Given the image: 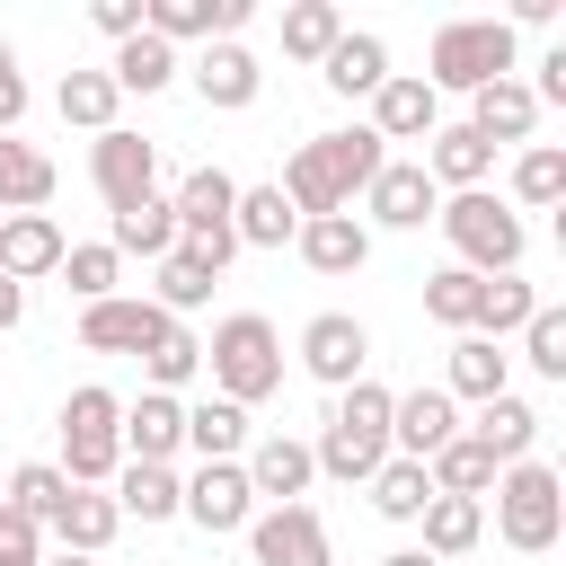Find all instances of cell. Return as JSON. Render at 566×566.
Masks as SVG:
<instances>
[{
    "label": "cell",
    "mask_w": 566,
    "mask_h": 566,
    "mask_svg": "<svg viewBox=\"0 0 566 566\" xmlns=\"http://www.w3.org/2000/svg\"><path fill=\"white\" fill-rule=\"evenodd\" d=\"M380 159H389V150H380L371 124H354V133H310V142L283 159L274 186H283V203H292L301 221H318V212H345V203L380 177Z\"/></svg>",
    "instance_id": "cell-1"
},
{
    "label": "cell",
    "mask_w": 566,
    "mask_h": 566,
    "mask_svg": "<svg viewBox=\"0 0 566 566\" xmlns=\"http://www.w3.org/2000/svg\"><path fill=\"white\" fill-rule=\"evenodd\" d=\"M310 460H318L327 478H371V469L389 460V389H380V380H345Z\"/></svg>",
    "instance_id": "cell-2"
},
{
    "label": "cell",
    "mask_w": 566,
    "mask_h": 566,
    "mask_svg": "<svg viewBox=\"0 0 566 566\" xmlns=\"http://www.w3.org/2000/svg\"><path fill=\"white\" fill-rule=\"evenodd\" d=\"M203 363H212V380H221L230 407H256L265 389H283V336H274V318H256V310H230V318L212 327Z\"/></svg>",
    "instance_id": "cell-3"
},
{
    "label": "cell",
    "mask_w": 566,
    "mask_h": 566,
    "mask_svg": "<svg viewBox=\"0 0 566 566\" xmlns=\"http://www.w3.org/2000/svg\"><path fill=\"white\" fill-rule=\"evenodd\" d=\"M124 398L115 389H71L62 398V416H53V433H62V478L71 486H97V478H115V460H124Z\"/></svg>",
    "instance_id": "cell-4"
},
{
    "label": "cell",
    "mask_w": 566,
    "mask_h": 566,
    "mask_svg": "<svg viewBox=\"0 0 566 566\" xmlns=\"http://www.w3.org/2000/svg\"><path fill=\"white\" fill-rule=\"evenodd\" d=\"M495 80H513V27L504 18H451V27H433V80L424 88H495Z\"/></svg>",
    "instance_id": "cell-5"
},
{
    "label": "cell",
    "mask_w": 566,
    "mask_h": 566,
    "mask_svg": "<svg viewBox=\"0 0 566 566\" xmlns=\"http://www.w3.org/2000/svg\"><path fill=\"white\" fill-rule=\"evenodd\" d=\"M433 221H442V239L460 248V265H469V274H513V265H522V221H513V203H495L486 186L451 195Z\"/></svg>",
    "instance_id": "cell-6"
},
{
    "label": "cell",
    "mask_w": 566,
    "mask_h": 566,
    "mask_svg": "<svg viewBox=\"0 0 566 566\" xmlns=\"http://www.w3.org/2000/svg\"><path fill=\"white\" fill-rule=\"evenodd\" d=\"M557 522H566V486H557V469H539V460L495 469V531H504L522 557L557 548Z\"/></svg>",
    "instance_id": "cell-7"
},
{
    "label": "cell",
    "mask_w": 566,
    "mask_h": 566,
    "mask_svg": "<svg viewBox=\"0 0 566 566\" xmlns=\"http://www.w3.org/2000/svg\"><path fill=\"white\" fill-rule=\"evenodd\" d=\"M230 203H239V177H230V168H186L177 195H168V212H177V248H195L212 274L239 256V239H230Z\"/></svg>",
    "instance_id": "cell-8"
},
{
    "label": "cell",
    "mask_w": 566,
    "mask_h": 566,
    "mask_svg": "<svg viewBox=\"0 0 566 566\" xmlns=\"http://www.w3.org/2000/svg\"><path fill=\"white\" fill-rule=\"evenodd\" d=\"M177 513L195 522V531H248V513H256V495H248V469L239 460H203L195 478H177Z\"/></svg>",
    "instance_id": "cell-9"
},
{
    "label": "cell",
    "mask_w": 566,
    "mask_h": 566,
    "mask_svg": "<svg viewBox=\"0 0 566 566\" xmlns=\"http://www.w3.org/2000/svg\"><path fill=\"white\" fill-rule=\"evenodd\" d=\"M88 177H97V195H106V212L115 203H142V195H159V150L142 142V133H97L88 142Z\"/></svg>",
    "instance_id": "cell-10"
},
{
    "label": "cell",
    "mask_w": 566,
    "mask_h": 566,
    "mask_svg": "<svg viewBox=\"0 0 566 566\" xmlns=\"http://www.w3.org/2000/svg\"><path fill=\"white\" fill-rule=\"evenodd\" d=\"M248 548L256 566H327V522L310 504H265L248 513Z\"/></svg>",
    "instance_id": "cell-11"
},
{
    "label": "cell",
    "mask_w": 566,
    "mask_h": 566,
    "mask_svg": "<svg viewBox=\"0 0 566 566\" xmlns=\"http://www.w3.org/2000/svg\"><path fill=\"white\" fill-rule=\"evenodd\" d=\"M159 327H168V318H159L150 301H133V292H106V301L80 310V345H88V354H142Z\"/></svg>",
    "instance_id": "cell-12"
},
{
    "label": "cell",
    "mask_w": 566,
    "mask_h": 566,
    "mask_svg": "<svg viewBox=\"0 0 566 566\" xmlns=\"http://www.w3.org/2000/svg\"><path fill=\"white\" fill-rule=\"evenodd\" d=\"M363 354H371V336H363V318H345V310H318V318L301 327V363H310L327 389L363 380Z\"/></svg>",
    "instance_id": "cell-13"
},
{
    "label": "cell",
    "mask_w": 566,
    "mask_h": 566,
    "mask_svg": "<svg viewBox=\"0 0 566 566\" xmlns=\"http://www.w3.org/2000/svg\"><path fill=\"white\" fill-rule=\"evenodd\" d=\"M451 433H460L451 389H407V398H389V451H398V460H433Z\"/></svg>",
    "instance_id": "cell-14"
},
{
    "label": "cell",
    "mask_w": 566,
    "mask_h": 566,
    "mask_svg": "<svg viewBox=\"0 0 566 566\" xmlns=\"http://www.w3.org/2000/svg\"><path fill=\"white\" fill-rule=\"evenodd\" d=\"M433 124H442V97H433L424 80L389 71V80L371 88V133H380V142H433Z\"/></svg>",
    "instance_id": "cell-15"
},
{
    "label": "cell",
    "mask_w": 566,
    "mask_h": 566,
    "mask_svg": "<svg viewBox=\"0 0 566 566\" xmlns=\"http://www.w3.org/2000/svg\"><path fill=\"white\" fill-rule=\"evenodd\" d=\"M239 18H248V0H150V9H142V35H159V44H177V35L230 44Z\"/></svg>",
    "instance_id": "cell-16"
},
{
    "label": "cell",
    "mask_w": 566,
    "mask_h": 566,
    "mask_svg": "<svg viewBox=\"0 0 566 566\" xmlns=\"http://www.w3.org/2000/svg\"><path fill=\"white\" fill-rule=\"evenodd\" d=\"M363 195H371V212H380L389 230H416L424 212H442V186H433L416 159H380V177H371Z\"/></svg>",
    "instance_id": "cell-17"
},
{
    "label": "cell",
    "mask_w": 566,
    "mask_h": 566,
    "mask_svg": "<svg viewBox=\"0 0 566 566\" xmlns=\"http://www.w3.org/2000/svg\"><path fill=\"white\" fill-rule=\"evenodd\" d=\"M531 433H539V416H531V398H478V416H469V442L495 460V469H513V460H531Z\"/></svg>",
    "instance_id": "cell-18"
},
{
    "label": "cell",
    "mask_w": 566,
    "mask_h": 566,
    "mask_svg": "<svg viewBox=\"0 0 566 566\" xmlns=\"http://www.w3.org/2000/svg\"><path fill=\"white\" fill-rule=\"evenodd\" d=\"M292 248H301L318 274H363V256H371V230H363L354 212H318V221H301V230H292Z\"/></svg>",
    "instance_id": "cell-19"
},
{
    "label": "cell",
    "mask_w": 566,
    "mask_h": 566,
    "mask_svg": "<svg viewBox=\"0 0 566 566\" xmlns=\"http://www.w3.org/2000/svg\"><path fill=\"white\" fill-rule=\"evenodd\" d=\"M115 433H124V451H133V460H159V469H168V451L186 442V407H177L168 389H142V398L124 407V424H115Z\"/></svg>",
    "instance_id": "cell-20"
},
{
    "label": "cell",
    "mask_w": 566,
    "mask_h": 566,
    "mask_svg": "<svg viewBox=\"0 0 566 566\" xmlns=\"http://www.w3.org/2000/svg\"><path fill=\"white\" fill-rule=\"evenodd\" d=\"M310 442H292V433H265L256 451H248V495H265V504H301V486H310Z\"/></svg>",
    "instance_id": "cell-21"
},
{
    "label": "cell",
    "mask_w": 566,
    "mask_h": 566,
    "mask_svg": "<svg viewBox=\"0 0 566 566\" xmlns=\"http://www.w3.org/2000/svg\"><path fill=\"white\" fill-rule=\"evenodd\" d=\"M106 248H115V256H168V248H177V212H168V195L115 203V212H106Z\"/></svg>",
    "instance_id": "cell-22"
},
{
    "label": "cell",
    "mask_w": 566,
    "mask_h": 566,
    "mask_svg": "<svg viewBox=\"0 0 566 566\" xmlns=\"http://www.w3.org/2000/svg\"><path fill=\"white\" fill-rule=\"evenodd\" d=\"M62 265V230L44 212H0V274L27 283V274H53Z\"/></svg>",
    "instance_id": "cell-23"
},
{
    "label": "cell",
    "mask_w": 566,
    "mask_h": 566,
    "mask_svg": "<svg viewBox=\"0 0 566 566\" xmlns=\"http://www.w3.org/2000/svg\"><path fill=\"white\" fill-rule=\"evenodd\" d=\"M53 203V159L18 133H0V212H44Z\"/></svg>",
    "instance_id": "cell-24"
},
{
    "label": "cell",
    "mask_w": 566,
    "mask_h": 566,
    "mask_svg": "<svg viewBox=\"0 0 566 566\" xmlns=\"http://www.w3.org/2000/svg\"><path fill=\"white\" fill-rule=\"evenodd\" d=\"M531 124H539V97L522 88V80H495V88H478V115H469V133L495 150V142H531Z\"/></svg>",
    "instance_id": "cell-25"
},
{
    "label": "cell",
    "mask_w": 566,
    "mask_h": 566,
    "mask_svg": "<svg viewBox=\"0 0 566 566\" xmlns=\"http://www.w3.org/2000/svg\"><path fill=\"white\" fill-rule=\"evenodd\" d=\"M416 168H424L433 186H460V195H469V186H478V177L495 168V150H486V142L469 133V124H433V150H424Z\"/></svg>",
    "instance_id": "cell-26"
},
{
    "label": "cell",
    "mask_w": 566,
    "mask_h": 566,
    "mask_svg": "<svg viewBox=\"0 0 566 566\" xmlns=\"http://www.w3.org/2000/svg\"><path fill=\"white\" fill-rule=\"evenodd\" d=\"M301 230V212L283 203V186H239V203H230V239L239 248H283Z\"/></svg>",
    "instance_id": "cell-27"
},
{
    "label": "cell",
    "mask_w": 566,
    "mask_h": 566,
    "mask_svg": "<svg viewBox=\"0 0 566 566\" xmlns=\"http://www.w3.org/2000/svg\"><path fill=\"white\" fill-rule=\"evenodd\" d=\"M212 283H221V274H212L195 248H168V256H159V274H150V310H159V318H186V310H203V301H212Z\"/></svg>",
    "instance_id": "cell-28"
},
{
    "label": "cell",
    "mask_w": 566,
    "mask_h": 566,
    "mask_svg": "<svg viewBox=\"0 0 566 566\" xmlns=\"http://www.w3.org/2000/svg\"><path fill=\"white\" fill-rule=\"evenodd\" d=\"M115 522H124V513H115V495H97V486H71V504L53 513V539H62L71 557H97V548L115 539Z\"/></svg>",
    "instance_id": "cell-29"
},
{
    "label": "cell",
    "mask_w": 566,
    "mask_h": 566,
    "mask_svg": "<svg viewBox=\"0 0 566 566\" xmlns=\"http://www.w3.org/2000/svg\"><path fill=\"white\" fill-rule=\"evenodd\" d=\"M195 88H203V106H248L256 97V53L248 44H203Z\"/></svg>",
    "instance_id": "cell-30"
},
{
    "label": "cell",
    "mask_w": 566,
    "mask_h": 566,
    "mask_svg": "<svg viewBox=\"0 0 566 566\" xmlns=\"http://www.w3.org/2000/svg\"><path fill=\"white\" fill-rule=\"evenodd\" d=\"M0 504H9V513H27L35 531H53V513L71 504V478H62L53 460H27V469H9V486H0Z\"/></svg>",
    "instance_id": "cell-31"
},
{
    "label": "cell",
    "mask_w": 566,
    "mask_h": 566,
    "mask_svg": "<svg viewBox=\"0 0 566 566\" xmlns=\"http://www.w3.org/2000/svg\"><path fill=\"white\" fill-rule=\"evenodd\" d=\"M416 522H424V557H460V548H478L486 504H478V495H433Z\"/></svg>",
    "instance_id": "cell-32"
},
{
    "label": "cell",
    "mask_w": 566,
    "mask_h": 566,
    "mask_svg": "<svg viewBox=\"0 0 566 566\" xmlns=\"http://www.w3.org/2000/svg\"><path fill=\"white\" fill-rule=\"evenodd\" d=\"M380 80H389L380 35H354V27H345V35H336V53H327V88H336V97H371Z\"/></svg>",
    "instance_id": "cell-33"
},
{
    "label": "cell",
    "mask_w": 566,
    "mask_h": 566,
    "mask_svg": "<svg viewBox=\"0 0 566 566\" xmlns=\"http://www.w3.org/2000/svg\"><path fill=\"white\" fill-rule=\"evenodd\" d=\"M478 301H486V274H469V265H442V274H424V318H442V327L478 336Z\"/></svg>",
    "instance_id": "cell-34"
},
{
    "label": "cell",
    "mask_w": 566,
    "mask_h": 566,
    "mask_svg": "<svg viewBox=\"0 0 566 566\" xmlns=\"http://www.w3.org/2000/svg\"><path fill=\"white\" fill-rule=\"evenodd\" d=\"M424 478H433V495H486V486H495V460H486L469 433H451V442L424 460Z\"/></svg>",
    "instance_id": "cell-35"
},
{
    "label": "cell",
    "mask_w": 566,
    "mask_h": 566,
    "mask_svg": "<svg viewBox=\"0 0 566 566\" xmlns=\"http://www.w3.org/2000/svg\"><path fill=\"white\" fill-rule=\"evenodd\" d=\"M336 35H345L336 0H292V9H283V53H301V62H327V53H336Z\"/></svg>",
    "instance_id": "cell-36"
},
{
    "label": "cell",
    "mask_w": 566,
    "mask_h": 566,
    "mask_svg": "<svg viewBox=\"0 0 566 566\" xmlns=\"http://www.w3.org/2000/svg\"><path fill=\"white\" fill-rule=\"evenodd\" d=\"M115 80L106 71H62V124H80V133H115Z\"/></svg>",
    "instance_id": "cell-37"
},
{
    "label": "cell",
    "mask_w": 566,
    "mask_h": 566,
    "mask_svg": "<svg viewBox=\"0 0 566 566\" xmlns=\"http://www.w3.org/2000/svg\"><path fill=\"white\" fill-rule=\"evenodd\" d=\"M186 442H195L203 460H230V451L248 442V407H230V398H195V407H186Z\"/></svg>",
    "instance_id": "cell-38"
},
{
    "label": "cell",
    "mask_w": 566,
    "mask_h": 566,
    "mask_svg": "<svg viewBox=\"0 0 566 566\" xmlns=\"http://www.w3.org/2000/svg\"><path fill=\"white\" fill-rule=\"evenodd\" d=\"M371 504H380L389 522H416V513L433 504V478H424V460H380V469H371Z\"/></svg>",
    "instance_id": "cell-39"
},
{
    "label": "cell",
    "mask_w": 566,
    "mask_h": 566,
    "mask_svg": "<svg viewBox=\"0 0 566 566\" xmlns=\"http://www.w3.org/2000/svg\"><path fill=\"white\" fill-rule=\"evenodd\" d=\"M168 71H177V53H168L159 35H124V44H115V62H106V80H115V88H142V97H150V88H168Z\"/></svg>",
    "instance_id": "cell-40"
},
{
    "label": "cell",
    "mask_w": 566,
    "mask_h": 566,
    "mask_svg": "<svg viewBox=\"0 0 566 566\" xmlns=\"http://www.w3.org/2000/svg\"><path fill=\"white\" fill-rule=\"evenodd\" d=\"M115 513H142V522H168V513H177V478H168L159 460H133V469H124V486H115Z\"/></svg>",
    "instance_id": "cell-41"
},
{
    "label": "cell",
    "mask_w": 566,
    "mask_h": 566,
    "mask_svg": "<svg viewBox=\"0 0 566 566\" xmlns=\"http://www.w3.org/2000/svg\"><path fill=\"white\" fill-rule=\"evenodd\" d=\"M195 363H203V345H195L177 318H168V327L142 345V371H150V389H177V380H195Z\"/></svg>",
    "instance_id": "cell-42"
},
{
    "label": "cell",
    "mask_w": 566,
    "mask_h": 566,
    "mask_svg": "<svg viewBox=\"0 0 566 566\" xmlns=\"http://www.w3.org/2000/svg\"><path fill=\"white\" fill-rule=\"evenodd\" d=\"M451 389H460V398H504V354H495L486 336H460V345H451Z\"/></svg>",
    "instance_id": "cell-43"
},
{
    "label": "cell",
    "mask_w": 566,
    "mask_h": 566,
    "mask_svg": "<svg viewBox=\"0 0 566 566\" xmlns=\"http://www.w3.org/2000/svg\"><path fill=\"white\" fill-rule=\"evenodd\" d=\"M513 195H522V203H557V195H566V150H557V142H531V150L513 159Z\"/></svg>",
    "instance_id": "cell-44"
},
{
    "label": "cell",
    "mask_w": 566,
    "mask_h": 566,
    "mask_svg": "<svg viewBox=\"0 0 566 566\" xmlns=\"http://www.w3.org/2000/svg\"><path fill=\"white\" fill-rule=\"evenodd\" d=\"M531 310H539V301H531V283H522V274H486V301H478V336L495 345V336H504V327H522Z\"/></svg>",
    "instance_id": "cell-45"
},
{
    "label": "cell",
    "mask_w": 566,
    "mask_h": 566,
    "mask_svg": "<svg viewBox=\"0 0 566 566\" xmlns=\"http://www.w3.org/2000/svg\"><path fill=\"white\" fill-rule=\"evenodd\" d=\"M115 265H124V256H115L106 239H88V248H62V274H71V292H80V310L115 292Z\"/></svg>",
    "instance_id": "cell-46"
},
{
    "label": "cell",
    "mask_w": 566,
    "mask_h": 566,
    "mask_svg": "<svg viewBox=\"0 0 566 566\" xmlns=\"http://www.w3.org/2000/svg\"><path fill=\"white\" fill-rule=\"evenodd\" d=\"M522 354H531L548 380H566V310H548V301H539V310L522 318Z\"/></svg>",
    "instance_id": "cell-47"
},
{
    "label": "cell",
    "mask_w": 566,
    "mask_h": 566,
    "mask_svg": "<svg viewBox=\"0 0 566 566\" xmlns=\"http://www.w3.org/2000/svg\"><path fill=\"white\" fill-rule=\"evenodd\" d=\"M0 566H44V531L9 504H0Z\"/></svg>",
    "instance_id": "cell-48"
},
{
    "label": "cell",
    "mask_w": 566,
    "mask_h": 566,
    "mask_svg": "<svg viewBox=\"0 0 566 566\" xmlns=\"http://www.w3.org/2000/svg\"><path fill=\"white\" fill-rule=\"evenodd\" d=\"M18 115H27V80H18V53L0 44V133H9Z\"/></svg>",
    "instance_id": "cell-49"
},
{
    "label": "cell",
    "mask_w": 566,
    "mask_h": 566,
    "mask_svg": "<svg viewBox=\"0 0 566 566\" xmlns=\"http://www.w3.org/2000/svg\"><path fill=\"white\" fill-rule=\"evenodd\" d=\"M88 18H97V27L115 35V44H124V35H142V9H133V0H97Z\"/></svg>",
    "instance_id": "cell-50"
},
{
    "label": "cell",
    "mask_w": 566,
    "mask_h": 566,
    "mask_svg": "<svg viewBox=\"0 0 566 566\" xmlns=\"http://www.w3.org/2000/svg\"><path fill=\"white\" fill-rule=\"evenodd\" d=\"M531 97H548V106H566V44H557V53L539 62V88H531Z\"/></svg>",
    "instance_id": "cell-51"
},
{
    "label": "cell",
    "mask_w": 566,
    "mask_h": 566,
    "mask_svg": "<svg viewBox=\"0 0 566 566\" xmlns=\"http://www.w3.org/2000/svg\"><path fill=\"white\" fill-rule=\"evenodd\" d=\"M18 310H27V283H9V274H0V336L18 327Z\"/></svg>",
    "instance_id": "cell-52"
},
{
    "label": "cell",
    "mask_w": 566,
    "mask_h": 566,
    "mask_svg": "<svg viewBox=\"0 0 566 566\" xmlns=\"http://www.w3.org/2000/svg\"><path fill=\"white\" fill-rule=\"evenodd\" d=\"M380 566H442V557H424V548H398V557H380Z\"/></svg>",
    "instance_id": "cell-53"
},
{
    "label": "cell",
    "mask_w": 566,
    "mask_h": 566,
    "mask_svg": "<svg viewBox=\"0 0 566 566\" xmlns=\"http://www.w3.org/2000/svg\"><path fill=\"white\" fill-rule=\"evenodd\" d=\"M44 566H97V557H71V548H62V557H44Z\"/></svg>",
    "instance_id": "cell-54"
}]
</instances>
